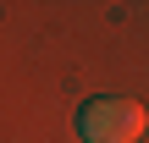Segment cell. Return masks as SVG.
I'll list each match as a JSON object with an SVG mask.
<instances>
[{"mask_svg":"<svg viewBox=\"0 0 149 143\" xmlns=\"http://www.w3.org/2000/svg\"><path fill=\"white\" fill-rule=\"evenodd\" d=\"M149 127L144 105L122 99V94H94L77 105V138L83 143H138Z\"/></svg>","mask_w":149,"mask_h":143,"instance_id":"1","label":"cell"}]
</instances>
